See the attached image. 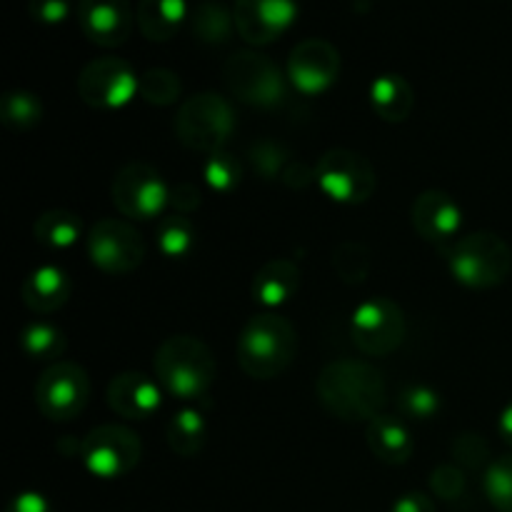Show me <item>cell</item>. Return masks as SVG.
Returning <instances> with one entry per match:
<instances>
[{
	"label": "cell",
	"mask_w": 512,
	"mask_h": 512,
	"mask_svg": "<svg viewBox=\"0 0 512 512\" xmlns=\"http://www.w3.org/2000/svg\"><path fill=\"white\" fill-rule=\"evenodd\" d=\"M318 400L345 423L378 418L385 403L383 373L363 360H338L318 378Z\"/></svg>",
	"instance_id": "6da1fadb"
},
{
	"label": "cell",
	"mask_w": 512,
	"mask_h": 512,
	"mask_svg": "<svg viewBox=\"0 0 512 512\" xmlns=\"http://www.w3.org/2000/svg\"><path fill=\"white\" fill-rule=\"evenodd\" d=\"M295 350L298 335L283 315H253L238 335V363L255 380L278 378L293 363Z\"/></svg>",
	"instance_id": "7a4b0ae2"
},
{
	"label": "cell",
	"mask_w": 512,
	"mask_h": 512,
	"mask_svg": "<svg viewBox=\"0 0 512 512\" xmlns=\"http://www.w3.org/2000/svg\"><path fill=\"white\" fill-rule=\"evenodd\" d=\"M155 378L165 393L180 400H195L213 385L215 358L203 340L173 335L155 353Z\"/></svg>",
	"instance_id": "3957f363"
},
{
	"label": "cell",
	"mask_w": 512,
	"mask_h": 512,
	"mask_svg": "<svg viewBox=\"0 0 512 512\" xmlns=\"http://www.w3.org/2000/svg\"><path fill=\"white\" fill-rule=\"evenodd\" d=\"M448 265L458 283L475 290H488L508 280L512 250L500 235L473 233L450 245Z\"/></svg>",
	"instance_id": "277c9868"
},
{
	"label": "cell",
	"mask_w": 512,
	"mask_h": 512,
	"mask_svg": "<svg viewBox=\"0 0 512 512\" xmlns=\"http://www.w3.org/2000/svg\"><path fill=\"white\" fill-rule=\"evenodd\" d=\"M233 110L220 95L198 93L180 105L175 115L178 140L198 153H218L233 135Z\"/></svg>",
	"instance_id": "5b68a950"
},
{
	"label": "cell",
	"mask_w": 512,
	"mask_h": 512,
	"mask_svg": "<svg viewBox=\"0 0 512 512\" xmlns=\"http://www.w3.org/2000/svg\"><path fill=\"white\" fill-rule=\"evenodd\" d=\"M223 78L230 93L255 108H275L285 98V80L278 65L255 50L230 55L223 65Z\"/></svg>",
	"instance_id": "8992f818"
},
{
	"label": "cell",
	"mask_w": 512,
	"mask_h": 512,
	"mask_svg": "<svg viewBox=\"0 0 512 512\" xmlns=\"http://www.w3.org/2000/svg\"><path fill=\"white\" fill-rule=\"evenodd\" d=\"M320 190L335 203H365L375 190V170L368 158L355 150L333 148L315 165Z\"/></svg>",
	"instance_id": "52a82bcc"
},
{
	"label": "cell",
	"mask_w": 512,
	"mask_h": 512,
	"mask_svg": "<svg viewBox=\"0 0 512 512\" xmlns=\"http://www.w3.org/2000/svg\"><path fill=\"white\" fill-rule=\"evenodd\" d=\"M143 455L138 435L123 425H100L85 435L80 445V460L95 478L115 480L130 473Z\"/></svg>",
	"instance_id": "ba28073f"
},
{
	"label": "cell",
	"mask_w": 512,
	"mask_h": 512,
	"mask_svg": "<svg viewBox=\"0 0 512 512\" xmlns=\"http://www.w3.org/2000/svg\"><path fill=\"white\" fill-rule=\"evenodd\" d=\"M90 398V380L80 365L58 360L43 370L35 385V400L45 418L73 420L85 410Z\"/></svg>",
	"instance_id": "9c48e42d"
},
{
	"label": "cell",
	"mask_w": 512,
	"mask_h": 512,
	"mask_svg": "<svg viewBox=\"0 0 512 512\" xmlns=\"http://www.w3.org/2000/svg\"><path fill=\"white\" fill-rule=\"evenodd\" d=\"M88 255L95 268L103 273L125 275L140 268L145 258V245L133 225L118 218H105L90 230Z\"/></svg>",
	"instance_id": "30bf717a"
},
{
	"label": "cell",
	"mask_w": 512,
	"mask_h": 512,
	"mask_svg": "<svg viewBox=\"0 0 512 512\" xmlns=\"http://www.w3.org/2000/svg\"><path fill=\"white\" fill-rule=\"evenodd\" d=\"M113 203L125 218L153 220L170 205V190L148 163H128L113 180Z\"/></svg>",
	"instance_id": "8fae6325"
},
{
	"label": "cell",
	"mask_w": 512,
	"mask_h": 512,
	"mask_svg": "<svg viewBox=\"0 0 512 512\" xmlns=\"http://www.w3.org/2000/svg\"><path fill=\"white\" fill-rule=\"evenodd\" d=\"M353 340L365 355H390L405 340V315L390 298H368L353 313Z\"/></svg>",
	"instance_id": "7c38bea8"
},
{
	"label": "cell",
	"mask_w": 512,
	"mask_h": 512,
	"mask_svg": "<svg viewBox=\"0 0 512 512\" xmlns=\"http://www.w3.org/2000/svg\"><path fill=\"white\" fill-rule=\"evenodd\" d=\"M78 93L90 108H123L140 93V75L125 60L98 58L80 70Z\"/></svg>",
	"instance_id": "4fadbf2b"
},
{
	"label": "cell",
	"mask_w": 512,
	"mask_h": 512,
	"mask_svg": "<svg viewBox=\"0 0 512 512\" xmlns=\"http://www.w3.org/2000/svg\"><path fill=\"white\" fill-rule=\"evenodd\" d=\"M340 75V53L323 38H308L288 58V78L303 95L325 93Z\"/></svg>",
	"instance_id": "5bb4252c"
},
{
	"label": "cell",
	"mask_w": 512,
	"mask_h": 512,
	"mask_svg": "<svg viewBox=\"0 0 512 512\" xmlns=\"http://www.w3.org/2000/svg\"><path fill=\"white\" fill-rule=\"evenodd\" d=\"M298 0H235V30L250 45H268L298 20Z\"/></svg>",
	"instance_id": "9a60e30c"
},
{
	"label": "cell",
	"mask_w": 512,
	"mask_h": 512,
	"mask_svg": "<svg viewBox=\"0 0 512 512\" xmlns=\"http://www.w3.org/2000/svg\"><path fill=\"white\" fill-rule=\"evenodd\" d=\"M78 23L90 43L118 48L133 33V8L128 0H80Z\"/></svg>",
	"instance_id": "2e32d148"
},
{
	"label": "cell",
	"mask_w": 512,
	"mask_h": 512,
	"mask_svg": "<svg viewBox=\"0 0 512 512\" xmlns=\"http://www.w3.org/2000/svg\"><path fill=\"white\" fill-rule=\"evenodd\" d=\"M108 405L115 415L128 420H148L163 405V385L145 373H120L108 385Z\"/></svg>",
	"instance_id": "e0dca14e"
},
{
	"label": "cell",
	"mask_w": 512,
	"mask_h": 512,
	"mask_svg": "<svg viewBox=\"0 0 512 512\" xmlns=\"http://www.w3.org/2000/svg\"><path fill=\"white\" fill-rule=\"evenodd\" d=\"M410 215H413V225L418 235H423L428 243H448L458 235L460 225H463L460 205L448 193H440V190L420 193L415 198Z\"/></svg>",
	"instance_id": "ac0fdd59"
},
{
	"label": "cell",
	"mask_w": 512,
	"mask_h": 512,
	"mask_svg": "<svg viewBox=\"0 0 512 512\" xmlns=\"http://www.w3.org/2000/svg\"><path fill=\"white\" fill-rule=\"evenodd\" d=\"M20 298H23L25 308L33 310V313H55V310L63 308L70 298L68 273H65L63 268H58V265H43V268L33 270V273L23 280Z\"/></svg>",
	"instance_id": "d6986e66"
},
{
	"label": "cell",
	"mask_w": 512,
	"mask_h": 512,
	"mask_svg": "<svg viewBox=\"0 0 512 512\" xmlns=\"http://www.w3.org/2000/svg\"><path fill=\"white\" fill-rule=\"evenodd\" d=\"M300 288V270L293 260H270L258 270L253 280V298L265 308L288 303Z\"/></svg>",
	"instance_id": "ffe728a7"
},
{
	"label": "cell",
	"mask_w": 512,
	"mask_h": 512,
	"mask_svg": "<svg viewBox=\"0 0 512 512\" xmlns=\"http://www.w3.org/2000/svg\"><path fill=\"white\" fill-rule=\"evenodd\" d=\"M368 448L378 460L388 465H403L413 455V438L408 428L393 415H378L368 425Z\"/></svg>",
	"instance_id": "44dd1931"
},
{
	"label": "cell",
	"mask_w": 512,
	"mask_h": 512,
	"mask_svg": "<svg viewBox=\"0 0 512 512\" xmlns=\"http://www.w3.org/2000/svg\"><path fill=\"white\" fill-rule=\"evenodd\" d=\"M185 18H188L185 0H140L138 13H135L140 33L155 43L173 38L180 25L185 23Z\"/></svg>",
	"instance_id": "7402d4cb"
},
{
	"label": "cell",
	"mask_w": 512,
	"mask_h": 512,
	"mask_svg": "<svg viewBox=\"0 0 512 512\" xmlns=\"http://www.w3.org/2000/svg\"><path fill=\"white\" fill-rule=\"evenodd\" d=\"M370 103L388 123H403L413 110V88L403 75H380L370 85Z\"/></svg>",
	"instance_id": "603a6c76"
},
{
	"label": "cell",
	"mask_w": 512,
	"mask_h": 512,
	"mask_svg": "<svg viewBox=\"0 0 512 512\" xmlns=\"http://www.w3.org/2000/svg\"><path fill=\"white\" fill-rule=\"evenodd\" d=\"M205 433H208V423H205V415L195 408H183L170 418L168 430V445L175 455L180 458H193L203 450L205 445Z\"/></svg>",
	"instance_id": "cb8c5ba5"
},
{
	"label": "cell",
	"mask_w": 512,
	"mask_h": 512,
	"mask_svg": "<svg viewBox=\"0 0 512 512\" xmlns=\"http://www.w3.org/2000/svg\"><path fill=\"white\" fill-rule=\"evenodd\" d=\"M33 233L38 243H43L45 248L65 250L80 240L83 220L75 213H68V210H48V213H43L35 220Z\"/></svg>",
	"instance_id": "d4e9b609"
},
{
	"label": "cell",
	"mask_w": 512,
	"mask_h": 512,
	"mask_svg": "<svg viewBox=\"0 0 512 512\" xmlns=\"http://www.w3.org/2000/svg\"><path fill=\"white\" fill-rule=\"evenodd\" d=\"M190 28H193V35L205 45H225L233 35L235 28V15L225 8L223 3H208L198 5L190 18Z\"/></svg>",
	"instance_id": "484cf974"
},
{
	"label": "cell",
	"mask_w": 512,
	"mask_h": 512,
	"mask_svg": "<svg viewBox=\"0 0 512 512\" xmlns=\"http://www.w3.org/2000/svg\"><path fill=\"white\" fill-rule=\"evenodd\" d=\"M20 350L30 360H60L65 353V335L45 320H35L20 330Z\"/></svg>",
	"instance_id": "4316f807"
},
{
	"label": "cell",
	"mask_w": 512,
	"mask_h": 512,
	"mask_svg": "<svg viewBox=\"0 0 512 512\" xmlns=\"http://www.w3.org/2000/svg\"><path fill=\"white\" fill-rule=\"evenodd\" d=\"M0 118L8 128L28 130L43 118V103L38 95L28 93V90H13L0 100Z\"/></svg>",
	"instance_id": "83f0119b"
},
{
	"label": "cell",
	"mask_w": 512,
	"mask_h": 512,
	"mask_svg": "<svg viewBox=\"0 0 512 512\" xmlns=\"http://www.w3.org/2000/svg\"><path fill=\"white\" fill-rule=\"evenodd\" d=\"M370 263H373V258H370L368 245L358 243V240H345L333 253L335 273L348 285L363 283L370 273Z\"/></svg>",
	"instance_id": "f1b7e54d"
},
{
	"label": "cell",
	"mask_w": 512,
	"mask_h": 512,
	"mask_svg": "<svg viewBox=\"0 0 512 512\" xmlns=\"http://www.w3.org/2000/svg\"><path fill=\"white\" fill-rule=\"evenodd\" d=\"M183 93V83L168 68H148L140 75V98L150 105H173Z\"/></svg>",
	"instance_id": "f546056e"
},
{
	"label": "cell",
	"mask_w": 512,
	"mask_h": 512,
	"mask_svg": "<svg viewBox=\"0 0 512 512\" xmlns=\"http://www.w3.org/2000/svg\"><path fill=\"white\" fill-rule=\"evenodd\" d=\"M195 243V233H193V225L185 215L175 213L170 218L160 220V228H158V248L163 250V255L168 258L180 260L193 250Z\"/></svg>",
	"instance_id": "4dcf8cb0"
},
{
	"label": "cell",
	"mask_w": 512,
	"mask_h": 512,
	"mask_svg": "<svg viewBox=\"0 0 512 512\" xmlns=\"http://www.w3.org/2000/svg\"><path fill=\"white\" fill-rule=\"evenodd\" d=\"M485 495L498 512H512V455L490 463L485 470Z\"/></svg>",
	"instance_id": "1f68e13d"
},
{
	"label": "cell",
	"mask_w": 512,
	"mask_h": 512,
	"mask_svg": "<svg viewBox=\"0 0 512 512\" xmlns=\"http://www.w3.org/2000/svg\"><path fill=\"white\" fill-rule=\"evenodd\" d=\"M440 395L428 385H405L398 398V408L408 415L410 420H430L440 410Z\"/></svg>",
	"instance_id": "d6a6232c"
},
{
	"label": "cell",
	"mask_w": 512,
	"mask_h": 512,
	"mask_svg": "<svg viewBox=\"0 0 512 512\" xmlns=\"http://www.w3.org/2000/svg\"><path fill=\"white\" fill-rule=\"evenodd\" d=\"M240 178H243V168H240V160L235 155L218 150L205 163V180H208L210 188L220 190V193L233 190L240 183Z\"/></svg>",
	"instance_id": "836d02e7"
},
{
	"label": "cell",
	"mask_w": 512,
	"mask_h": 512,
	"mask_svg": "<svg viewBox=\"0 0 512 512\" xmlns=\"http://www.w3.org/2000/svg\"><path fill=\"white\" fill-rule=\"evenodd\" d=\"M430 488L438 498L443 500H458L465 493V475L463 470L455 465H440L430 475Z\"/></svg>",
	"instance_id": "e575fe53"
},
{
	"label": "cell",
	"mask_w": 512,
	"mask_h": 512,
	"mask_svg": "<svg viewBox=\"0 0 512 512\" xmlns=\"http://www.w3.org/2000/svg\"><path fill=\"white\" fill-rule=\"evenodd\" d=\"M453 455L460 465H465V468H480V465L488 460L490 448H488V443L480 438V435L465 433V435H458V438H455Z\"/></svg>",
	"instance_id": "d590c367"
},
{
	"label": "cell",
	"mask_w": 512,
	"mask_h": 512,
	"mask_svg": "<svg viewBox=\"0 0 512 512\" xmlns=\"http://www.w3.org/2000/svg\"><path fill=\"white\" fill-rule=\"evenodd\" d=\"M28 13L40 25H60L70 15V0H28Z\"/></svg>",
	"instance_id": "8d00e7d4"
},
{
	"label": "cell",
	"mask_w": 512,
	"mask_h": 512,
	"mask_svg": "<svg viewBox=\"0 0 512 512\" xmlns=\"http://www.w3.org/2000/svg\"><path fill=\"white\" fill-rule=\"evenodd\" d=\"M250 158H253V165L258 173H263L265 178H275L278 170L283 168L285 153L275 143H258L250 150Z\"/></svg>",
	"instance_id": "74e56055"
},
{
	"label": "cell",
	"mask_w": 512,
	"mask_h": 512,
	"mask_svg": "<svg viewBox=\"0 0 512 512\" xmlns=\"http://www.w3.org/2000/svg\"><path fill=\"white\" fill-rule=\"evenodd\" d=\"M170 208L178 210L180 215L193 213V210L200 208V193L195 185L180 183L170 190Z\"/></svg>",
	"instance_id": "f35d334b"
},
{
	"label": "cell",
	"mask_w": 512,
	"mask_h": 512,
	"mask_svg": "<svg viewBox=\"0 0 512 512\" xmlns=\"http://www.w3.org/2000/svg\"><path fill=\"white\" fill-rule=\"evenodd\" d=\"M5 512H50V505L40 493H20L10 500Z\"/></svg>",
	"instance_id": "ab89813d"
},
{
	"label": "cell",
	"mask_w": 512,
	"mask_h": 512,
	"mask_svg": "<svg viewBox=\"0 0 512 512\" xmlns=\"http://www.w3.org/2000/svg\"><path fill=\"white\" fill-rule=\"evenodd\" d=\"M393 512H435V505L428 495L408 493L400 500H395Z\"/></svg>",
	"instance_id": "60d3db41"
},
{
	"label": "cell",
	"mask_w": 512,
	"mask_h": 512,
	"mask_svg": "<svg viewBox=\"0 0 512 512\" xmlns=\"http://www.w3.org/2000/svg\"><path fill=\"white\" fill-rule=\"evenodd\" d=\"M498 430H500V435H503L505 443H508L510 448H512V400H510L508 405H505L503 413H500V418H498Z\"/></svg>",
	"instance_id": "b9f144b4"
}]
</instances>
